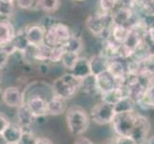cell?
I'll use <instances>...</instances> for the list:
<instances>
[{"instance_id": "1", "label": "cell", "mask_w": 154, "mask_h": 144, "mask_svg": "<svg viewBox=\"0 0 154 144\" xmlns=\"http://www.w3.org/2000/svg\"><path fill=\"white\" fill-rule=\"evenodd\" d=\"M66 123L71 134L79 136L87 131L90 124V117L82 107L72 106L66 110Z\"/></svg>"}, {"instance_id": "2", "label": "cell", "mask_w": 154, "mask_h": 144, "mask_svg": "<svg viewBox=\"0 0 154 144\" xmlns=\"http://www.w3.org/2000/svg\"><path fill=\"white\" fill-rule=\"evenodd\" d=\"M82 87V80L75 77L72 73H66L55 80L53 90L55 95L65 100L72 99Z\"/></svg>"}, {"instance_id": "3", "label": "cell", "mask_w": 154, "mask_h": 144, "mask_svg": "<svg viewBox=\"0 0 154 144\" xmlns=\"http://www.w3.org/2000/svg\"><path fill=\"white\" fill-rule=\"evenodd\" d=\"M71 37L72 33L67 25L57 22L54 26L45 31L44 43L50 47L64 45Z\"/></svg>"}, {"instance_id": "4", "label": "cell", "mask_w": 154, "mask_h": 144, "mask_svg": "<svg viewBox=\"0 0 154 144\" xmlns=\"http://www.w3.org/2000/svg\"><path fill=\"white\" fill-rule=\"evenodd\" d=\"M138 114L134 111L130 113H122L115 114L111 124L113 126V129L118 136H129L133 126L135 123L136 117Z\"/></svg>"}, {"instance_id": "5", "label": "cell", "mask_w": 154, "mask_h": 144, "mask_svg": "<svg viewBox=\"0 0 154 144\" xmlns=\"http://www.w3.org/2000/svg\"><path fill=\"white\" fill-rule=\"evenodd\" d=\"M109 23H112L111 13L100 12L96 14L90 15L86 19V27L95 37L102 36L107 29Z\"/></svg>"}, {"instance_id": "6", "label": "cell", "mask_w": 154, "mask_h": 144, "mask_svg": "<svg viewBox=\"0 0 154 144\" xmlns=\"http://www.w3.org/2000/svg\"><path fill=\"white\" fill-rule=\"evenodd\" d=\"M114 115L115 113L113 106L104 102H100L95 105L91 110V114H90L92 121L99 125H105L111 123Z\"/></svg>"}, {"instance_id": "7", "label": "cell", "mask_w": 154, "mask_h": 144, "mask_svg": "<svg viewBox=\"0 0 154 144\" xmlns=\"http://www.w3.org/2000/svg\"><path fill=\"white\" fill-rule=\"evenodd\" d=\"M150 131V123L146 117L137 114L133 129L130 134V137L135 140L137 144H145Z\"/></svg>"}, {"instance_id": "8", "label": "cell", "mask_w": 154, "mask_h": 144, "mask_svg": "<svg viewBox=\"0 0 154 144\" xmlns=\"http://www.w3.org/2000/svg\"><path fill=\"white\" fill-rule=\"evenodd\" d=\"M95 77V86L96 89L102 94L110 91L118 87V82L117 80L111 75V74L106 70L102 73L98 74Z\"/></svg>"}, {"instance_id": "9", "label": "cell", "mask_w": 154, "mask_h": 144, "mask_svg": "<svg viewBox=\"0 0 154 144\" xmlns=\"http://www.w3.org/2000/svg\"><path fill=\"white\" fill-rule=\"evenodd\" d=\"M133 10L116 7L112 13H111V18H112V24H120L125 25L129 28L130 24L133 21Z\"/></svg>"}, {"instance_id": "10", "label": "cell", "mask_w": 154, "mask_h": 144, "mask_svg": "<svg viewBox=\"0 0 154 144\" xmlns=\"http://www.w3.org/2000/svg\"><path fill=\"white\" fill-rule=\"evenodd\" d=\"M2 100L11 108H18L23 102V95L15 87H9L2 92Z\"/></svg>"}, {"instance_id": "11", "label": "cell", "mask_w": 154, "mask_h": 144, "mask_svg": "<svg viewBox=\"0 0 154 144\" xmlns=\"http://www.w3.org/2000/svg\"><path fill=\"white\" fill-rule=\"evenodd\" d=\"M26 106L28 107L29 110L34 115L35 118L47 114V101L39 95L31 97L27 101Z\"/></svg>"}, {"instance_id": "12", "label": "cell", "mask_w": 154, "mask_h": 144, "mask_svg": "<svg viewBox=\"0 0 154 144\" xmlns=\"http://www.w3.org/2000/svg\"><path fill=\"white\" fill-rule=\"evenodd\" d=\"M45 30L40 25H32L26 29V38L31 46L38 47L44 43Z\"/></svg>"}, {"instance_id": "13", "label": "cell", "mask_w": 154, "mask_h": 144, "mask_svg": "<svg viewBox=\"0 0 154 144\" xmlns=\"http://www.w3.org/2000/svg\"><path fill=\"white\" fill-rule=\"evenodd\" d=\"M15 30L8 20H0V48L3 49L13 41Z\"/></svg>"}, {"instance_id": "14", "label": "cell", "mask_w": 154, "mask_h": 144, "mask_svg": "<svg viewBox=\"0 0 154 144\" xmlns=\"http://www.w3.org/2000/svg\"><path fill=\"white\" fill-rule=\"evenodd\" d=\"M23 131L24 129L18 123L10 122L6 129L3 131L2 136H4L7 143H18Z\"/></svg>"}, {"instance_id": "15", "label": "cell", "mask_w": 154, "mask_h": 144, "mask_svg": "<svg viewBox=\"0 0 154 144\" xmlns=\"http://www.w3.org/2000/svg\"><path fill=\"white\" fill-rule=\"evenodd\" d=\"M67 110L66 100L54 95L51 100L47 101V114L60 115Z\"/></svg>"}, {"instance_id": "16", "label": "cell", "mask_w": 154, "mask_h": 144, "mask_svg": "<svg viewBox=\"0 0 154 144\" xmlns=\"http://www.w3.org/2000/svg\"><path fill=\"white\" fill-rule=\"evenodd\" d=\"M72 74L79 80H83L89 76H91V69H90L89 61L86 58H79L75 66L71 70Z\"/></svg>"}, {"instance_id": "17", "label": "cell", "mask_w": 154, "mask_h": 144, "mask_svg": "<svg viewBox=\"0 0 154 144\" xmlns=\"http://www.w3.org/2000/svg\"><path fill=\"white\" fill-rule=\"evenodd\" d=\"M11 45H12L13 49L17 52L21 53H26L29 49L30 44L26 38V29L21 28L19 31H15V35L13 39V41L11 42Z\"/></svg>"}, {"instance_id": "18", "label": "cell", "mask_w": 154, "mask_h": 144, "mask_svg": "<svg viewBox=\"0 0 154 144\" xmlns=\"http://www.w3.org/2000/svg\"><path fill=\"white\" fill-rule=\"evenodd\" d=\"M88 61L90 65V69H91V74L93 76H96L98 74L107 70L109 60H107V59L104 58L100 54L93 56Z\"/></svg>"}, {"instance_id": "19", "label": "cell", "mask_w": 154, "mask_h": 144, "mask_svg": "<svg viewBox=\"0 0 154 144\" xmlns=\"http://www.w3.org/2000/svg\"><path fill=\"white\" fill-rule=\"evenodd\" d=\"M129 31L130 30L127 26L112 24V29H111V37H112V39L111 40L118 44H123L129 34Z\"/></svg>"}, {"instance_id": "20", "label": "cell", "mask_w": 154, "mask_h": 144, "mask_svg": "<svg viewBox=\"0 0 154 144\" xmlns=\"http://www.w3.org/2000/svg\"><path fill=\"white\" fill-rule=\"evenodd\" d=\"M35 117L34 115L31 114V111L29 110L28 107L26 106V104H22L20 107L17 108V120L18 124L23 128L29 127L32 122L34 121Z\"/></svg>"}, {"instance_id": "21", "label": "cell", "mask_w": 154, "mask_h": 144, "mask_svg": "<svg viewBox=\"0 0 154 144\" xmlns=\"http://www.w3.org/2000/svg\"><path fill=\"white\" fill-rule=\"evenodd\" d=\"M134 106H135V101L132 99L130 96L123 97L115 105H113L114 113L122 114V113H130V111H134Z\"/></svg>"}, {"instance_id": "22", "label": "cell", "mask_w": 154, "mask_h": 144, "mask_svg": "<svg viewBox=\"0 0 154 144\" xmlns=\"http://www.w3.org/2000/svg\"><path fill=\"white\" fill-rule=\"evenodd\" d=\"M119 46L120 44L116 43L112 40H107L103 45V49L100 55L109 61L114 60V59H119Z\"/></svg>"}, {"instance_id": "23", "label": "cell", "mask_w": 154, "mask_h": 144, "mask_svg": "<svg viewBox=\"0 0 154 144\" xmlns=\"http://www.w3.org/2000/svg\"><path fill=\"white\" fill-rule=\"evenodd\" d=\"M136 102L144 110L153 108V85H150L146 88V90Z\"/></svg>"}, {"instance_id": "24", "label": "cell", "mask_w": 154, "mask_h": 144, "mask_svg": "<svg viewBox=\"0 0 154 144\" xmlns=\"http://www.w3.org/2000/svg\"><path fill=\"white\" fill-rule=\"evenodd\" d=\"M60 0H38L35 6L45 13H55L60 7Z\"/></svg>"}, {"instance_id": "25", "label": "cell", "mask_w": 154, "mask_h": 144, "mask_svg": "<svg viewBox=\"0 0 154 144\" xmlns=\"http://www.w3.org/2000/svg\"><path fill=\"white\" fill-rule=\"evenodd\" d=\"M63 47H64V49H65L66 52H72V53L79 54V53L82 50L83 41H82V38L72 35L70 40H69L66 43L63 45Z\"/></svg>"}, {"instance_id": "26", "label": "cell", "mask_w": 154, "mask_h": 144, "mask_svg": "<svg viewBox=\"0 0 154 144\" xmlns=\"http://www.w3.org/2000/svg\"><path fill=\"white\" fill-rule=\"evenodd\" d=\"M51 48L50 46L46 45L45 43L41 44L38 47H34L33 46V57L38 61H46L49 60V56H50V52H51Z\"/></svg>"}, {"instance_id": "27", "label": "cell", "mask_w": 154, "mask_h": 144, "mask_svg": "<svg viewBox=\"0 0 154 144\" xmlns=\"http://www.w3.org/2000/svg\"><path fill=\"white\" fill-rule=\"evenodd\" d=\"M14 0H0V17L10 18L13 15Z\"/></svg>"}, {"instance_id": "28", "label": "cell", "mask_w": 154, "mask_h": 144, "mask_svg": "<svg viewBox=\"0 0 154 144\" xmlns=\"http://www.w3.org/2000/svg\"><path fill=\"white\" fill-rule=\"evenodd\" d=\"M79 54H76V53H72V52H66L63 54L62 59H61V62L63 66L65 68H67L68 70H72L73 67L75 66L76 62L79 60Z\"/></svg>"}, {"instance_id": "29", "label": "cell", "mask_w": 154, "mask_h": 144, "mask_svg": "<svg viewBox=\"0 0 154 144\" xmlns=\"http://www.w3.org/2000/svg\"><path fill=\"white\" fill-rule=\"evenodd\" d=\"M64 53H65V49H64V47H63V45L52 47L51 52H50V56H49V61H51L53 62H60Z\"/></svg>"}, {"instance_id": "30", "label": "cell", "mask_w": 154, "mask_h": 144, "mask_svg": "<svg viewBox=\"0 0 154 144\" xmlns=\"http://www.w3.org/2000/svg\"><path fill=\"white\" fill-rule=\"evenodd\" d=\"M38 138L33 133L29 131H23L19 140V144H38Z\"/></svg>"}, {"instance_id": "31", "label": "cell", "mask_w": 154, "mask_h": 144, "mask_svg": "<svg viewBox=\"0 0 154 144\" xmlns=\"http://www.w3.org/2000/svg\"><path fill=\"white\" fill-rule=\"evenodd\" d=\"M117 0H99V6L100 11L104 13H112L116 8Z\"/></svg>"}, {"instance_id": "32", "label": "cell", "mask_w": 154, "mask_h": 144, "mask_svg": "<svg viewBox=\"0 0 154 144\" xmlns=\"http://www.w3.org/2000/svg\"><path fill=\"white\" fill-rule=\"evenodd\" d=\"M135 6H140L144 10L148 11L151 14V10L153 8V0H134Z\"/></svg>"}, {"instance_id": "33", "label": "cell", "mask_w": 154, "mask_h": 144, "mask_svg": "<svg viewBox=\"0 0 154 144\" xmlns=\"http://www.w3.org/2000/svg\"><path fill=\"white\" fill-rule=\"evenodd\" d=\"M35 3V0H17V4L20 9L30 10L33 8Z\"/></svg>"}, {"instance_id": "34", "label": "cell", "mask_w": 154, "mask_h": 144, "mask_svg": "<svg viewBox=\"0 0 154 144\" xmlns=\"http://www.w3.org/2000/svg\"><path fill=\"white\" fill-rule=\"evenodd\" d=\"M116 142L117 144H137L130 136H118L116 137Z\"/></svg>"}, {"instance_id": "35", "label": "cell", "mask_w": 154, "mask_h": 144, "mask_svg": "<svg viewBox=\"0 0 154 144\" xmlns=\"http://www.w3.org/2000/svg\"><path fill=\"white\" fill-rule=\"evenodd\" d=\"M9 56L10 55L6 51L0 48V68H3L5 66V65H6L8 62Z\"/></svg>"}, {"instance_id": "36", "label": "cell", "mask_w": 154, "mask_h": 144, "mask_svg": "<svg viewBox=\"0 0 154 144\" xmlns=\"http://www.w3.org/2000/svg\"><path fill=\"white\" fill-rule=\"evenodd\" d=\"M9 123H10L9 119L3 114L0 113V134H2L3 131L6 129V127L8 126Z\"/></svg>"}, {"instance_id": "37", "label": "cell", "mask_w": 154, "mask_h": 144, "mask_svg": "<svg viewBox=\"0 0 154 144\" xmlns=\"http://www.w3.org/2000/svg\"><path fill=\"white\" fill-rule=\"evenodd\" d=\"M74 144H95V143L85 136H79Z\"/></svg>"}, {"instance_id": "38", "label": "cell", "mask_w": 154, "mask_h": 144, "mask_svg": "<svg viewBox=\"0 0 154 144\" xmlns=\"http://www.w3.org/2000/svg\"><path fill=\"white\" fill-rule=\"evenodd\" d=\"M38 144H53L51 140L45 137H38Z\"/></svg>"}, {"instance_id": "39", "label": "cell", "mask_w": 154, "mask_h": 144, "mask_svg": "<svg viewBox=\"0 0 154 144\" xmlns=\"http://www.w3.org/2000/svg\"><path fill=\"white\" fill-rule=\"evenodd\" d=\"M103 144H117V142H116V137L108 138V139L106 140Z\"/></svg>"}, {"instance_id": "40", "label": "cell", "mask_w": 154, "mask_h": 144, "mask_svg": "<svg viewBox=\"0 0 154 144\" xmlns=\"http://www.w3.org/2000/svg\"><path fill=\"white\" fill-rule=\"evenodd\" d=\"M0 144H7V141L5 140V138L2 136V134H0Z\"/></svg>"}, {"instance_id": "41", "label": "cell", "mask_w": 154, "mask_h": 144, "mask_svg": "<svg viewBox=\"0 0 154 144\" xmlns=\"http://www.w3.org/2000/svg\"><path fill=\"white\" fill-rule=\"evenodd\" d=\"M75 1H78V2H82V1H85V0H75Z\"/></svg>"}, {"instance_id": "42", "label": "cell", "mask_w": 154, "mask_h": 144, "mask_svg": "<svg viewBox=\"0 0 154 144\" xmlns=\"http://www.w3.org/2000/svg\"><path fill=\"white\" fill-rule=\"evenodd\" d=\"M0 98H2V92H1V89H0Z\"/></svg>"}, {"instance_id": "43", "label": "cell", "mask_w": 154, "mask_h": 144, "mask_svg": "<svg viewBox=\"0 0 154 144\" xmlns=\"http://www.w3.org/2000/svg\"><path fill=\"white\" fill-rule=\"evenodd\" d=\"M7 144H19V143H7Z\"/></svg>"}]
</instances>
